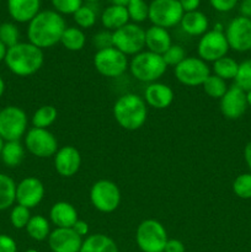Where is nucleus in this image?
Here are the masks:
<instances>
[{
  "instance_id": "3",
  "label": "nucleus",
  "mask_w": 251,
  "mask_h": 252,
  "mask_svg": "<svg viewBox=\"0 0 251 252\" xmlns=\"http://www.w3.org/2000/svg\"><path fill=\"white\" fill-rule=\"evenodd\" d=\"M148 108L144 98L135 94L120 96L113 105V117L126 130H137L147 121Z\"/></svg>"
},
{
  "instance_id": "48",
  "label": "nucleus",
  "mask_w": 251,
  "mask_h": 252,
  "mask_svg": "<svg viewBox=\"0 0 251 252\" xmlns=\"http://www.w3.org/2000/svg\"><path fill=\"white\" fill-rule=\"evenodd\" d=\"M244 158H245V161L251 172V140L246 144L245 149H244Z\"/></svg>"
},
{
  "instance_id": "37",
  "label": "nucleus",
  "mask_w": 251,
  "mask_h": 252,
  "mask_svg": "<svg viewBox=\"0 0 251 252\" xmlns=\"http://www.w3.org/2000/svg\"><path fill=\"white\" fill-rule=\"evenodd\" d=\"M235 85L245 93L251 90V59H246L239 64L238 74L235 76Z\"/></svg>"
},
{
  "instance_id": "32",
  "label": "nucleus",
  "mask_w": 251,
  "mask_h": 252,
  "mask_svg": "<svg viewBox=\"0 0 251 252\" xmlns=\"http://www.w3.org/2000/svg\"><path fill=\"white\" fill-rule=\"evenodd\" d=\"M203 90L209 97L212 98H221L224 94L228 90V85H226L225 80L217 75H209L207 80L203 83Z\"/></svg>"
},
{
  "instance_id": "34",
  "label": "nucleus",
  "mask_w": 251,
  "mask_h": 252,
  "mask_svg": "<svg viewBox=\"0 0 251 252\" xmlns=\"http://www.w3.org/2000/svg\"><path fill=\"white\" fill-rule=\"evenodd\" d=\"M20 39L19 29L14 24L10 22H4L0 25V42L4 44L6 48L16 46Z\"/></svg>"
},
{
  "instance_id": "47",
  "label": "nucleus",
  "mask_w": 251,
  "mask_h": 252,
  "mask_svg": "<svg viewBox=\"0 0 251 252\" xmlns=\"http://www.w3.org/2000/svg\"><path fill=\"white\" fill-rule=\"evenodd\" d=\"M241 16L251 19V0H243L240 4Z\"/></svg>"
},
{
  "instance_id": "43",
  "label": "nucleus",
  "mask_w": 251,
  "mask_h": 252,
  "mask_svg": "<svg viewBox=\"0 0 251 252\" xmlns=\"http://www.w3.org/2000/svg\"><path fill=\"white\" fill-rule=\"evenodd\" d=\"M0 252H17V245L14 239L0 234Z\"/></svg>"
},
{
  "instance_id": "12",
  "label": "nucleus",
  "mask_w": 251,
  "mask_h": 252,
  "mask_svg": "<svg viewBox=\"0 0 251 252\" xmlns=\"http://www.w3.org/2000/svg\"><path fill=\"white\" fill-rule=\"evenodd\" d=\"M27 150L37 158H51L58 152V142L53 133L43 128H31L25 137Z\"/></svg>"
},
{
  "instance_id": "35",
  "label": "nucleus",
  "mask_w": 251,
  "mask_h": 252,
  "mask_svg": "<svg viewBox=\"0 0 251 252\" xmlns=\"http://www.w3.org/2000/svg\"><path fill=\"white\" fill-rule=\"evenodd\" d=\"M74 21L81 29H90L96 22V11L90 5H83L75 14L73 15Z\"/></svg>"
},
{
  "instance_id": "55",
  "label": "nucleus",
  "mask_w": 251,
  "mask_h": 252,
  "mask_svg": "<svg viewBox=\"0 0 251 252\" xmlns=\"http://www.w3.org/2000/svg\"><path fill=\"white\" fill-rule=\"evenodd\" d=\"M85 1H88V2H96V1H97V0H85Z\"/></svg>"
},
{
  "instance_id": "39",
  "label": "nucleus",
  "mask_w": 251,
  "mask_h": 252,
  "mask_svg": "<svg viewBox=\"0 0 251 252\" xmlns=\"http://www.w3.org/2000/svg\"><path fill=\"white\" fill-rule=\"evenodd\" d=\"M51 1L54 11L61 15H74L83 6V0H51Z\"/></svg>"
},
{
  "instance_id": "14",
  "label": "nucleus",
  "mask_w": 251,
  "mask_h": 252,
  "mask_svg": "<svg viewBox=\"0 0 251 252\" xmlns=\"http://www.w3.org/2000/svg\"><path fill=\"white\" fill-rule=\"evenodd\" d=\"M229 48L236 52L251 51V19L238 16L230 21L225 30Z\"/></svg>"
},
{
  "instance_id": "33",
  "label": "nucleus",
  "mask_w": 251,
  "mask_h": 252,
  "mask_svg": "<svg viewBox=\"0 0 251 252\" xmlns=\"http://www.w3.org/2000/svg\"><path fill=\"white\" fill-rule=\"evenodd\" d=\"M126 7L129 15V20H132L134 24L145 21L149 16V5L144 0H132Z\"/></svg>"
},
{
  "instance_id": "18",
  "label": "nucleus",
  "mask_w": 251,
  "mask_h": 252,
  "mask_svg": "<svg viewBox=\"0 0 251 252\" xmlns=\"http://www.w3.org/2000/svg\"><path fill=\"white\" fill-rule=\"evenodd\" d=\"M81 165L80 153L71 145L58 149L54 155V167L56 171L63 177H71L79 171Z\"/></svg>"
},
{
  "instance_id": "17",
  "label": "nucleus",
  "mask_w": 251,
  "mask_h": 252,
  "mask_svg": "<svg viewBox=\"0 0 251 252\" xmlns=\"http://www.w3.org/2000/svg\"><path fill=\"white\" fill-rule=\"evenodd\" d=\"M83 238L73 228H57L48 236V245L52 252H79Z\"/></svg>"
},
{
  "instance_id": "6",
  "label": "nucleus",
  "mask_w": 251,
  "mask_h": 252,
  "mask_svg": "<svg viewBox=\"0 0 251 252\" xmlns=\"http://www.w3.org/2000/svg\"><path fill=\"white\" fill-rule=\"evenodd\" d=\"M113 47L126 56H135L145 47V31L137 24L125 25L112 32Z\"/></svg>"
},
{
  "instance_id": "49",
  "label": "nucleus",
  "mask_w": 251,
  "mask_h": 252,
  "mask_svg": "<svg viewBox=\"0 0 251 252\" xmlns=\"http://www.w3.org/2000/svg\"><path fill=\"white\" fill-rule=\"evenodd\" d=\"M112 5H121V6H127L132 0H110Z\"/></svg>"
},
{
  "instance_id": "44",
  "label": "nucleus",
  "mask_w": 251,
  "mask_h": 252,
  "mask_svg": "<svg viewBox=\"0 0 251 252\" xmlns=\"http://www.w3.org/2000/svg\"><path fill=\"white\" fill-rule=\"evenodd\" d=\"M164 252H185V245L177 239H170L165 245Z\"/></svg>"
},
{
  "instance_id": "27",
  "label": "nucleus",
  "mask_w": 251,
  "mask_h": 252,
  "mask_svg": "<svg viewBox=\"0 0 251 252\" xmlns=\"http://www.w3.org/2000/svg\"><path fill=\"white\" fill-rule=\"evenodd\" d=\"M16 202V184L11 177L0 174V211L10 208Z\"/></svg>"
},
{
  "instance_id": "13",
  "label": "nucleus",
  "mask_w": 251,
  "mask_h": 252,
  "mask_svg": "<svg viewBox=\"0 0 251 252\" xmlns=\"http://www.w3.org/2000/svg\"><path fill=\"white\" fill-rule=\"evenodd\" d=\"M229 51V44L226 41L225 33L223 31H207L203 36L201 37L197 46V52H198V58L202 61L207 62H216L218 59L223 58L226 56Z\"/></svg>"
},
{
  "instance_id": "45",
  "label": "nucleus",
  "mask_w": 251,
  "mask_h": 252,
  "mask_svg": "<svg viewBox=\"0 0 251 252\" xmlns=\"http://www.w3.org/2000/svg\"><path fill=\"white\" fill-rule=\"evenodd\" d=\"M180 5H181L184 12H191L196 11L198 9L201 0H179Z\"/></svg>"
},
{
  "instance_id": "16",
  "label": "nucleus",
  "mask_w": 251,
  "mask_h": 252,
  "mask_svg": "<svg viewBox=\"0 0 251 252\" xmlns=\"http://www.w3.org/2000/svg\"><path fill=\"white\" fill-rule=\"evenodd\" d=\"M44 197V186L36 177H26L16 185V202L26 208H34Z\"/></svg>"
},
{
  "instance_id": "2",
  "label": "nucleus",
  "mask_w": 251,
  "mask_h": 252,
  "mask_svg": "<svg viewBox=\"0 0 251 252\" xmlns=\"http://www.w3.org/2000/svg\"><path fill=\"white\" fill-rule=\"evenodd\" d=\"M11 73L19 76H29L37 73L44 62L43 51L32 43H17L7 48L4 59Z\"/></svg>"
},
{
  "instance_id": "29",
  "label": "nucleus",
  "mask_w": 251,
  "mask_h": 252,
  "mask_svg": "<svg viewBox=\"0 0 251 252\" xmlns=\"http://www.w3.org/2000/svg\"><path fill=\"white\" fill-rule=\"evenodd\" d=\"M26 231L31 239L36 241H43L48 239L49 234V221L43 216L31 217L29 224L26 225Z\"/></svg>"
},
{
  "instance_id": "20",
  "label": "nucleus",
  "mask_w": 251,
  "mask_h": 252,
  "mask_svg": "<svg viewBox=\"0 0 251 252\" xmlns=\"http://www.w3.org/2000/svg\"><path fill=\"white\" fill-rule=\"evenodd\" d=\"M41 0H7V10L15 21L30 22L39 12Z\"/></svg>"
},
{
  "instance_id": "4",
  "label": "nucleus",
  "mask_w": 251,
  "mask_h": 252,
  "mask_svg": "<svg viewBox=\"0 0 251 252\" xmlns=\"http://www.w3.org/2000/svg\"><path fill=\"white\" fill-rule=\"evenodd\" d=\"M166 68L167 65L165 64L162 56L150 51L135 54L129 63V70L132 75L137 80L148 84L159 80L165 74Z\"/></svg>"
},
{
  "instance_id": "46",
  "label": "nucleus",
  "mask_w": 251,
  "mask_h": 252,
  "mask_svg": "<svg viewBox=\"0 0 251 252\" xmlns=\"http://www.w3.org/2000/svg\"><path fill=\"white\" fill-rule=\"evenodd\" d=\"M73 230L75 231L79 236L83 238V236H86L89 234V224L86 223V221L78 219L76 223L73 225Z\"/></svg>"
},
{
  "instance_id": "42",
  "label": "nucleus",
  "mask_w": 251,
  "mask_h": 252,
  "mask_svg": "<svg viewBox=\"0 0 251 252\" xmlns=\"http://www.w3.org/2000/svg\"><path fill=\"white\" fill-rule=\"evenodd\" d=\"M239 0H209L212 7L219 12H228L235 7Z\"/></svg>"
},
{
  "instance_id": "26",
  "label": "nucleus",
  "mask_w": 251,
  "mask_h": 252,
  "mask_svg": "<svg viewBox=\"0 0 251 252\" xmlns=\"http://www.w3.org/2000/svg\"><path fill=\"white\" fill-rule=\"evenodd\" d=\"M2 162L9 167H16L22 162L25 157V149L20 140H12V142H5L1 150Z\"/></svg>"
},
{
  "instance_id": "15",
  "label": "nucleus",
  "mask_w": 251,
  "mask_h": 252,
  "mask_svg": "<svg viewBox=\"0 0 251 252\" xmlns=\"http://www.w3.org/2000/svg\"><path fill=\"white\" fill-rule=\"evenodd\" d=\"M219 106L224 117L228 120H238L246 112L248 108L246 93L234 84L233 86L228 88L226 93L220 98Z\"/></svg>"
},
{
  "instance_id": "54",
  "label": "nucleus",
  "mask_w": 251,
  "mask_h": 252,
  "mask_svg": "<svg viewBox=\"0 0 251 252\" xmlns=\"http://www.w3.org/2000/svg\"><path fill=\"white\" fill-rule=\"evenodd\" d=\"M25 252H38V251L34 250V249H29V250H26Z\"/></svg>"
},
{
  "instance_id": "51",
  "label": "nucleus",
  "mask_w": 251,
  "mask_h": 252,
  "mask_svg": "<svg viewBox=\"0 0 251 252\" xmlns=\"http://www.w3.org/2000/svg\"><path fill=\"white\" fill-rule=\"evenodd\" d=\"M4 91H5V83H4V80H2V79L0 78V97H1V96H2Z\"/></svg>"
},
{
  "instance_id": "1",
  "label": "nucleus",
  "mask_w": 251,
  "mask_h": 252,
  "mask_svg": "<svg viewBox=\"0 0 251 252\" xmlns=\"http://www.w3.org/2000/svg\"><path fill=\"white\" fill-rule=\"evenodd\" d=\"M65 29V21L61 14L54 10H44L29 22L27 37L30 43L38 48H51L61 42Z\"/></svg>"
},
{
  "instance_id": "36",
  "label": "nucleus",
  "mask_w": 251,
  "mask_h": 252,
  "mask_svg": "<svg viewBox=\"0 0 251 252\" xmlns=\"http://www.w3.org/2000/svg\"><path fill=\"white\" fill-rule=\"evenodd\" d=\"M233 191L239 198L251 199V172L239 175L234 180Z\"/></svg>"
},
{
  "instance_id": "21",
  "label": "nucleus",
  "mask_w": 251,
  "mask_h": 252,
  "mask_svg": "<svg viewBox=\"0 0 251 252\" xmlns=\"http://www.w3.org/2000/svg\"><path fill=\"white\" fill-rule=\"evenodd\" d=\"M49 218L57 228H73L78 220V212L68 202H57L49 211Z\"/></svg>"
},
{
  "instance_id": "53",
  "label": "nucleus",
  "mask_w": 251,
  "mask_h": 252,
  "mask_svg": "<svg viewBox=\"0 0 251 252\" xmlns=\"http://www.w3.org/2000/svg\"><path fill=\"white\" fill-rule=\"evenodd\" d=\"M4 144H5V140L0 137V154H1V150H2V147H4Z\"/></svg>"
},
{
  "instance_id": "25",
  "label": "nucleus",
  "mask_w": 251,
  "mask_h": 252,
  "mask_svg": "<svg viewBox=\"0 0 251 252\" xmlns=\"http://www.w3.org/2000/svg\"><path fill=\"white\" fill-rule=\"evenodd\" d=\"M79 252H118L115 241L105 234H93L83 240Z\"/></svg>"
},
{
  "instance_id": "10",
  "label": "nucleus",
  "mask_w": 251,
  "mask_h": 252,
  "mask_svg": "<svg viewBox=\"0 0 251 252\" xmlns=\"http://www.w3.org/2000/svg\"><path fill=\"white\" fill-rule=\"evenodd\" d=\"M94 65L101 75L106 78H118L128 68V59L126 54L115 47L101 49L94 56Z\"/></svg>"
},
{
  "instance_id": "9",
  "label": "nucleus",
  "mask_w": 251,
  "mask_h": 252,
  "mask_svg": "<svg viewBox=\"0 0 251 252\" xmlns=\"http://www.w3.org/2000/svg\"><path fill=\"white\" fill-rule=\"evenodd\" d=\"M27 116L17 106H7L0 111V137L5 142L20 140L26 133Z\"/></svg>"
},
{
  "instance_id": "28",
  "label": "nucleus",
  "mask_w": 251,
  "mask_h": 252,
  "mask_svg": "<svg viewBox=\"0 0 251 252\" xmlns=\"http://www.w3.org/2000/svg\"><path fill=\"white\" fill-rule=\"evenodd\" d=\"M61 43L64 48L71 52H79L85 47V33L78 27H66L61 38Z\"/></svg>"
},
{
  "instance_id": "40",
  "label": "nucleus",
  "mask_w": 251,
  "mask_h": 252,
  "mask_svg": "<svg viewBox=\"0 0 251 252\" xmlns=\"http://www.w3.org/2000/svg\"><path fill=\"white\" fill-rule=\"evenodd\" d=\"M186 58V52L179 44H172L164 54H162V59H164L165 64L167 66H177L181 63L184 59Z\"/></svg>"
},
{
  "instance_id": "52",
  "label": "nucleus",
  "mask_w": 251,
  "mask_h": 252,
  "mask_svg": "<svg viewBox=\"0 0 251 252\" xmlns=\"http://www.w3.org/2000/svg\"><path fill=\"white\" fill-rule=\"evenodd\" d=\"M246 101H248V106L251 107V90L246 93Z\"/></svg>"
},
{
  "instance_id": "24",
  "label": "nucleus",
  "mask_w": 251,
  "mask_h": 252,
  "mask_svg": "<svg viewBox=\"0 0 251 252\" xmlns=\"http://www.w3.org/2000/svg\"><path fill=\"white\" fill-rule=\"evenodd\" d=\"M128 21H129V15L127 7L121 5H110L103 10L101 15V22L108 31H116L127 25Z\"/></svg>"
},
{
  "instance_id": "31",
  "label": "nucleus",
  "mask_w": 251,
  "mask_h": 252,
  "mask_svg": "<svg viewBox=\"0 0 251 252\" xmlns=\"http://www.w3.org/2000/svg\"><path fill=\"white\" fill-rule=\"evenodd\" d=\"M238 62L226 56L213 63L214 75L219 76V78H221L225 81L230 80V79H235L236 74H238Z\"/></svg>"
},
{
  "instance_id": "22",
  "label": "nucleus",
  "mask_w": 251,
  "mask_h": 252,
  "mask_svg": "<svg viewBox=\"0 0 251 252\" xmlns=\"http://www.w3.org/2000/svg\"><path fill=\"white\" fill-rule=\"evenodd\" d=\"M171 46V36L166 29L153 25L145 31V47L148 51L162 56Z\"/></svg>"
},
{
  "instance_id": "11",
  "label": "nucleus",
  "mask_w": 251,
  "mask_h": 252,
  "mask_svg": "<svg viewBox=\"0 0 251 252\" xmlns=\"http://www.w3.org/2000/svg\"><path fill=\"white\" fill-rule=\"evenodd\" d=\"M175 76L181 84L186 86L203 85L211 75L208 64L201 58L186 57L177 66H175Z\"/></svg>"
},
{
  "instance_id": "23",
  "label": "nucleus",
  "mask_w": 251,
  "mask_h": 252,
  "mask_svg": "<svg viewBox=\"0 0 251 252\" xmlns=\"http://www.w3.org/2000/svg\"><path fill=\"white\" fill-rule=\"evenodd\" d=\"M181 27L189 36H203L208 31L209 21L203 12L191 11L185 12L181 19Z\"/></svg>"
},
{
  "instance_id": "41",
  "label": "nucleus",
  "mask_w": 251,
  "mask_h": 252,
  "mask_svg": "<svg viewBox=\"0 0 251 252\" xmlns=\"http://www.w3.org/2000/svg\"><path fill=\"white\" fill-rule=\"evenodd\" d=\"M94 46L97 48V51H101V49L111 48L113 47V36L112 32L106 30V31H100L94 36L93 38Z\"/></svg>"
},
{
  "instance_id": "5",
  "label": "nucleus",
  "mask_w": 251,
  "mask_h": 252,
  "mask_svg": "<svg viewBox=\"0 0 251 252\" xmlns=\"http://www.w3.org/2000/svg\"><path fill=\"white\" fill-rule=\"evenodd\" d=\"M167 240L166 229L160 221L147 219L138 225L135 241L143 252H164Z\"/></svg>"
},
{
  "instance_id": "7",
  "label": "nucleus",
  "mask_w": 251,
  "mask_h": 252,
  "mask_svg": "<svg viewBox=\"0 0 251 252\" xmlns=\"http://www.w3.org/2000/svg\"><path fill=\"white\" fill-rule=\"evenodd\" d=\"M184 10L179 0H153L149 4V16L154 26L170 29L181 22Z\"/></svg>"
},
{
  "instance_id": "38",
  "label": "nucleus",
  "mask_w": 251,
  "mask_h": 252,
  "mask_svg": "<svg viewBox=\"0 0 251 252\" xmlns=\"http://www.w3.org/2000/svg\"><path fill=\"white\" fill-rule=\"evenodd\" d=\"M30 219H31V213L30 209L24 206H15L12 208L11 213H10V221H11L12 226L15 229H24L29 224Z\"/></svg>"
},
{
  "instance_id": "30",
  "label": "nucleus",
  "mask_w": 251,
  "mask_h": 252,
  "mask_svg": "<svg viewBox=\"0 0 251 252\" xmlns=\"http://www.w3.org/2000/svg\"><path fill=\"white\" fill-rule=\"evenodd\" d=\"M58 117V111L54 106L44 105L41 106L32 116V125L34 128H43L47 129L49 126L53 125Z\"/></svg>"
},
{
  "instance_id": "50",
  "label": "nucleus",
  "mask_w": 251,
  "mask_h": 252,
  "mask_svg": "<svg viewBox=\"0 0 251 252\" xmlns=\"http://www.w3.org/2000/svg\"><path fill=\"white\" fill-rule=\"evenodd\" d=\"M6 52H7V48L1 43V42H0V62H2L5 59Z\"/></svg>"
},
{
  "instance_id": "19",
  "label": "nucleus",
  "mask_w": 251,
  "mask_h": 252,
  "mask_svg": "<svg viewBox=\"0 0 251 252\" xmlns=\"http://www.w3.org/2000/svg\"><path fill=\"white\" fill-rule=\"evenodd\" d=\"M144 101L148 106L157 110L167 108L174 101V91L166 84L152 83L147 86L144 93Z\"/></svg>"
},
{
  "instance_id": "8",
  "label": "nucleus",
  "mask_w": 251,
  "mask_h": 252,
  "mask_svg": "<svg viewBox=\"0 0 251 252\" xmlns=\"http://www.w3.org/2000/svg\"><path fill=\"white\" fill-rule=\"evenodd\" d=\"M90 201L101 213H112L121 203V191L115 182L98 180L90 189Z\"/></svg>"
}]
</instances>
